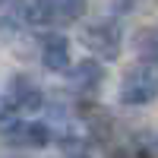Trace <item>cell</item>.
Returning a JSON list of instances; mask_svg holds the SVG:
<instances>
[{
    "label": "cell",
    "mask_w": 158,
    "mask_h": 158,
    "mask_svg": "<svg viewBox=\"0 0 158 158\" xmlns=\"http://www.w3.org/2000/svg\"><path fill=\"white\" fill-rule=\"evenodd\" d=\"M85 10H89V0H32L29 13H25V22L54 29V25L79 22L85 16Z\"/></svg>",
    "instance_id": "cell-1"
},
{
    "label": "cell",
    "mask_w": 158,
    "mask_h": 158,
    "mask_svg": "<svg viewBox=\"0 0 158 158\" xmlns=\"http://www.w3.org/2000/svg\"><path fill=\"white\" fill-rule=\"evenodd\" d=\"M158 98V67L152 63H133L120 79V104L127 108H142Z\"/></svg>",
    "instance_id": "cell-2"
},
{
    "label": "cell",
    "mask_w": 158,
    "mask_h": 158,
    "mask_svg": "<svg viewBox=\"0 0 158 158\" xmlns=\"http://www.w3.org/2000/svg\"><path fill=\"white\" fill-rule=\"evenodd\" d=\"M79 41H82V48L95 60H117L120 57V48H123V32H120L117 22L98 19V22H92V25L82 29Z\"/></svg>",
    "instance_id": "cell-3"
},
{
    "label": "cell",
    "mask_w": 158,
    "mask_h": 158,
    "mask_svg": "<svg viewBox=\"0 0 158 158\" xmlns=\"http://www.w3.org/2000/svg\"><path fill=\"white\" fill-rule=\"evenodd\" d=\"M3 139L10 146H25V149H41L51 142V127L38 123V120H16L13 127L3 130Z\"/></svg>",
    "instance_id": "cell-4"
},
{
    "label": "cell",
    "mask_w": 158,
    "mask_h": 158,
    "mask_svg": "<svg viewBox=\"0 0 158 158\" xmlns=\"http://www.w3.org/2000/svg\"><path fill=\"white\" fill-rule=\"evenodd\" d=\"M3 98H6V101L13 104V108L19 111V117L44 104L41 89H38V85L32 82L29 76H13V79H10V89H6V95H3Z\"/></svg>",
    "instance_id": "cell-5"
},
{
    "label": "cell",
    "mask_w": 158,
    "mask_h": 158,
    "mask_svg": "<svg viewBox=\"0 0 158 158\" xmlns=\"http://www.w3.org/2000/svg\"><path fill=\"white\" fill-rule=\"evenodd\" d=\"M41 63L51 73H67L70 63V38L60 32H48L41 35Z\"/></svg>",
    "instance_id": "cell-6"
},
{
    "label": "cell",
    "mask_w": 158,
    "mask_h": 158,
    "mask_svg": "<svg viewBox=\"0 0 158 158\" xmlns=\"http://www.w3.org/2000/svg\"><path fill=\"white\" fill-rule=\"evenodd\" d=\"M63 76H67V82H70L73 92H95L98 82L104 79V70H101L98 60H79L76 67H70Z\"/></svg>",
    "instance_id": "cell-7"
},
{
    "label": "cell",
    "mask_w": 158,
    "mask_h": 158,
    "mask_svg": "<svg viewBox=\"0 0 158 158\" xmlns=\"http://www.w3.org/2000/svg\"><path fill=\"white\" fill-rule=\"evenodd\" d=\"M133 48L142 63H152L158 67V25H149V29H139L133 38Z\"/></svg>",
    "instance_id": "cell-8"
},
{
    "label": "cell",
    "mask_w": 158,
    "mask_h": 158,
    "mask_svg": "<svg viewBox=\"0 0 158 158\" xmlns=\"http://www.w3.org/2000/svg\"><path fill=\"white\" fill-rule=\"evenodd\" d=\"M25 13H29V0H0V29H19L25 25Z\"/></svg>",
    "instance_id": "cell-9"
},
{
    "label": "cell",
    "mask_w": 158,
    "mask_h": 158,
    "mask_svg": "<svg viewBox=\"0 0 158 158\" xmlns=\"http://www.w3.org/2000/svg\"><path fill=\"white\" fill-rule=\"evenodd\" d=\"M111 158H152L155 149H149V139L146 136H136V139H127V142H117L114 149H108Z\"/></svg>",
    "instance_id": "cell-10"
},
{
    "label": "cell",
    "mask_w": 158,
    "mask_h": 158,
    "mask_svg": "<svg viewBox=\"0 0 158 158\" xmlns=\"http://www.w3.org/2000/svg\"><path fill=\"white\" fill-rule=\"evenodd\" d=\"M16 120H22V117H19V111L13 108V104H10L6 98H0V133H3L6 127H13Z\"/></svg>",
    "instance_id": "cell-11"
},
{
    "label": "cell",
    "mask_w": 158,
    "mask_h": 158,
    "mask_svg": "<svg viewBox=\"0 0 158 158\" xmlns=\"http://www.w3.org/2000/svg\"><path fill=\"white\" fill-rule=\"evenodd\" d=\"M67 158H73V155H67Z\"/></svg>",
    "instance_id": "cell-12"
}]
</instances>
